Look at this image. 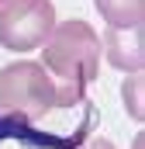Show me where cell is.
Instances as JSON below:
<instances>
[{"instance_id":"8992f818","label":"cell","mask_w":145,"mask_h":149,"mask_svg":"<svg viewBox=\"0 0 145 149\" xmlns=\"http://www.w3.org/2000/svg\"><path fill=\"white\" fill-rule=\"evenodd\" d=\"M121 94H124V108H128V114H131L135 121H142V118H145V108H142V97H145V76H142V73H128L124 87H121Z\"/></svg>"},{"instance_id":"52a82bcc","label":"cell","mask_w":145,"mask_h":149,"mask_svg":"<svg viewBox=\"0 0 145 149\" xmlns=\"http://www.w3.org/2000/svg\"><path fill=\"white\" fill-rule=\"evenodd\" d=\"M83 149H114V142H110V139H100V135H97V139H90V142H86Z\"/></svg>"},{"instance_id":"7a4b0ae2","label":"cell","mask_w":145,"mask_h":149,"mask_svg":"<svg viewBox=\"0 0 145 149\" xmlns=\"http://www.w3.org/2000/svg\"><path fill=\"white\" fill-rule=\"evenodd\" d=\"M45 73L59 87L83 90L100 76V35L86 21H62L45 38Z\"/></svg>"},{"instance_id":"6da1fadb","label":"cell","mask_w":145,"mask_h":149,"mask_svg":"<svg viewBox=\"0 0 145 149\" xmlns=\"http://www.w3.org/2000/svg\"><path fill=\"white\" fill-rule=\"evenodd\" d=\"M83 101V90L59 87L45 73L41 63L21 59L7 63L0 70V111L3 114H21L28 121H41L55 108H72Z\"/></svg>"},{"instance_id":"3957f363","label":"cell","mask_w":145,"mask_h":149,"mask_svg":"<svg viewBox=\"0 0 145 149\" xmlns=\"http://www.w3.org/2000/svg\"><path fill=\"white\" fill-rule=\"evenodd\" d=\"M55 28L52 0H3L0 3V45L10 52L41 49Z\"/></svg>"},{"instance_id":"5b68a950","label":"cell","mask_w":145,"mask_h":149,"mask_svg":"<svg viewBox=\"0 0 145 149\" xmlns=\"http://www.w3.org/2000/svg\"><path fill=\"white\" fill-rule=\"evenodd\" d=\"M107 28H138L145 21V0H93Z\"/></svg>"},{"instance_id":"9c48e42d","label":"cell","mask_w":145,"mask_h":149,"mask_svg":"<svg viewBox=\"0 0 145 149\" xmlns=\"http://www.w3.org/2000/svg\"><path fill=\"white\" fill-rule=\"evenodd\" d=\"M0 3H3V0H0Z\"/></svg>"},{"instance_id":"ba28073f","label":"cell","mask_w":145,"mask_h":149,"mask_svg":"<svg viewBox=\"0 0 145 149\" xmlns=\"http://www.w3.org/2000/svg\"><path fill=\"white\" fill-rule=\"evenodd\" d=\"M145 146V135H135V149H142Z\"/></svg>"},{"instance_id":"277c9868","label":"cell","mask_w":145,"mask_h":149,"mask_svg":"<svg viewBox=\"0 0 145 149\" xmlns=\"http://www.w3.org/2000/svg\"><path fill=\"white\" fill-rule=\"evenodd\" d=\"M100 49L107 63L121 73H142L145 66V31L138 28H107L100 35Z\"/></svg>"}]
</instances>
